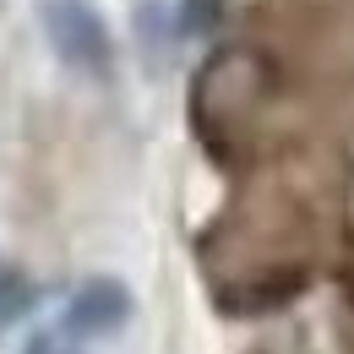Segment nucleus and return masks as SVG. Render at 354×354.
<instances>
[{
  "label": "nucleus",
  "mask_w": 354,
  "mask_h": 354,
  "mask_svg": "<svg viewBox=\"0 0 354 354\" xmlns=\"http://www.w3.org/2000/svg\"><path fill=\"white\" fill-rule=\"evenodd\" d=\"M39 17H44L49 49L71 71H82V77H104L109 71V28H104V17L88 0H44Z\"/></svg>",
  "instance_id": "nucleus-1"
},
{
  "label": "nucleus",
  "mask_w": 354,
  "mask_h": 354,
  "mask_svg": "<svg viewBox=\"0 0 354 354\" xmlns=\"http://www.w3.org/2000/svg\"><path fill=\"white\" fill-rule=\"evenodd\" d=\"M131 289L120 283V278H82L77 289H71V300L60 310V338L66 344H93V338H115L126 322H131Z\"/></svg>",
  "instance_id": "nucleus-2"
},
{
  "label": "nucleus",
  "mask_w": 354,
  "mask_h": 354,
  "mask_svg": "<svg viewBox=\"0 0 354 354\" xmlns=\"http://www.w3.org/2000/svg\"><path fill=\"white\" fill-rule=\"evenodd\" d=\"M28 306H33V283L11 262H0V327H11L17 316H28Z\"/></svg>",
  "instance_id": "nucleus-3"
},
{
  "label": "nucleus",
  "mask_w": 354,
  "mask_h": 354,
  "mask_svg": "<svg viewBox=\"0 0 354 354\" xmlns=\"http://www.w3.org/2000/svg\"><path fill=\"white\" fill-rule=\"evenodd\" d=\"M28 354H66V344H55V338H39V344H28Z\"/></svg>",
  "instance_id": "nucleus-4"
}]
</instances>
